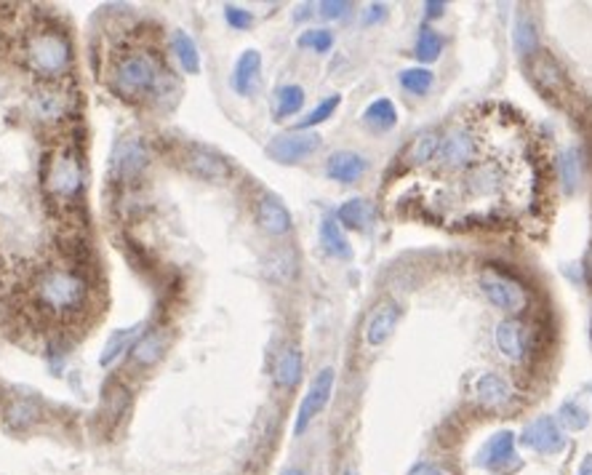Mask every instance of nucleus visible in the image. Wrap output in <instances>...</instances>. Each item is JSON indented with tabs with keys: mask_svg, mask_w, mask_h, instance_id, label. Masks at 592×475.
Segmentation results:
<instances>
[{
	"mask_svg": "<svg viewBox=\"0 0 592 475\" xmlns=\"http://www.w3.org/2000/svg\"><path fill=\"white\" fill-rule=\"evenodd\" d=\"M110 88L123 102H160L179 91L163 59L145 48L120 54L110 70Z\"/></svg>",
	"mask_w": 592,
	"mask_h": 475,
	"instance_id": "obj_1",
	"label": "nucleus"
},
{
	"mask_svg": "<svg viewBox=\"0 0 592 475\" xmlns=\"http://www.w3.org/2000/svg\"><path fill=\"white\" fill-rule=\"evenodd\" d=\"M33 302L48 318L73 320L88 310L91 283L75 268H45L33 280Z\"/></svg>",
	"mask_w": 592,
	"mask_h": 475,
	"instance_id": "obj_2",
	"label": "nucleus"
},
{
	"mask_svg": "<svg viewBox=\"0 0 592 475\" xmlns=\"http://www.w3.org/2000/svg\"><path fill=\"white\" fill-rule=\"evenodd\" d=\"M22 62L43 83H59L75 62L73 40L59 27H35L22 40Z\"/></svg>",
	"mask_w": 592,
	"mask_h": 475,
	"instance_id": "obj_3",
	"label": "nucleus"
},
{
	"mask_svg": "<svg viewBox=\"0 0 592 475\" xmlns=\"http://www.w3.org/2000/svg\"><path fill=\"white\" fill-rule=\"evenodd\" d=\"M43 187L59 203H73L85 187V171L80 153L73 147H56L43 163Z\"/></svg>",
	"mask_w": 592,
	"mask_h": 475,
	"instance_id": "obj_4",
	"label": "nucleus"
},
{
	"mask_svg": "<svg viewBox=\"0 0 592 475\" xmlns=\"http://www.w3.org/2000/svg\"><path fill=\"white\" fill-rule=\"evenodd\" d=\"M75 107H78L75 94L67 91L62 83H43L30 94V99L25 105L30 120H35L43 128H56V126L67 123L73 118Z\"/></svg>",
	"mask_w": 592,
	"mask_h": 475,
	"instance_id": "obj_5",
	"label": "nucleus"
},
{
	"mask_svg": "<svg viewBox=\"0 0 592 475\" xmlns=\"http://www.w3.org/2000/svg\"><path fill=\"white\" fill-rule=\"evenodd\" d=\"M480 288H483L486 299H488L497 310H502V313H507V316L523 313L526 305H528V294H526L523 283H520L517 278L510 276V273H505V270L486 268L483 276H480Z\"/></svg>",
	"mask_w": 592,
	"mask_h": 475,
	"instance_id": "obj_6",
	"label": "nucleus"
},
{
	"mask_svg": "<svg viewBox=\"0 0 592 475\" xmlns=\"http://www.w3.org/2000/svg\"><path fill=\"white\" fill-rule=\"evenodd\" d=\"M475 465L494 475H513L520 470L523 460L517 454V438L510 430H502L491 436L477 451Z\"/></svg>",
	"mask_w": 592,
	"mask_h": 475,
	"instance_id": "obj_7",
	"label": "nucleus"
},
{
	"mask_svg": "<svg viewBox=\"0 0 592 475\" xmlns=\"http://www.w3.org/2000/svg\"><path fill=\"white\" fill-rule=\"evenodd\" d=\"M323 147V136L317 131H283L267 142V156L280 166H296L302 160L313 158Z\"/></svg>",
	"mask_w": 592,
	"mask_h": 475,
	"instance_id": "obj_8",
	"label": "nucleus"
},
{
	"mask_svg": "<svg viewBox=\"0 0 592 475\" xmlns=\"http://www.w3.org/2000/svg\"><path fill=\"white\" fill-rule=\"evenodd\" d=\"M334 382H336V371L334 366H326L316 374V379L310 382V390L305 393L299 411H296V422H294V436H305L307 428L316 422V417L328 406L331 393H334Z\"/></svg>",
	"mask_w": 592,
	"mask_h": 475,
	"instance_id": "obj_9",
	"label": "nucleus"
},
{
	"mask_svg": "<svg viewBox=\"0 0 592 475\" xmlns=\"http://www.w3.org/2000/svg\"><path fill=\"white\" fill-rule=\"evenodd\" d=\"M147 166H150V147L142 139H123L113 150L110 177L115 185H131L147 171Z\"/></svg>",
	"mask_w": 592,
	"mask_h": 475,
	"instance_id": "obj_10",
	"label": "nucleus"
},
{
	"mask_svg": "<svg viewBox=\"0 0 592 475\" xmlns=\"http://www.w3.org/2000/svg\"><path fill=\"white\" fill-rule=\"evenodd\" d=\"M520 446L545 454V457H555L566 449V433L560 430V425L555 422V417H537L531 419L523 430H520Z\"/></svg>",
	"mask_w": 592,
	"mask_h": 475,
	"instance_id": "obj_11",
	"label": "nucleus"
},
{
	"mask_svg": "<svg viewBox=\"0 0 592 475\" xmlns=\"http://www.w3.org/2000/svg\"><path fill=\"white\" fill-rule=\"evenodd\" d=\"M400 323V305L395 299H382L374 305V310L368 313L363 323V339L368 348H382L395 334Z\"/></svg>",
	"mask_w": 592,
	"mask_h": 475,
	"instance_id": "obj_12",
	"label": "nucleus"
},
{
	"mask_svg": "<svg viewBox=\"0 0 592 475\" xmlns=\"http://www.w3.org/2000/svg\"><path fill=\"white\" fill-rule=\"evenodd\" d=\"M473 396L486 411H505L515 403L513 385L502 374H480L473 382Z\"/></svg>",
	"mask_w": 592,
	"mask_h": 475,
	"instance_id": "obj_13",
	"label": "nucleus"
},
{
	"mask_svg": "<svg viewBox=\"0 0 592 475\" xmlns=\"http://www.w3.org/2000/svg\"><path fill=\"white\" fill-rule=\"evenodd\" d=\"M185 168H187L193 177L203 179V182H227L230 174H233V168H230L227 160L222 158L219 153L208 150V147H200V145L187 147V153H185Z\"/></svg>",
	"mask_w": 592,
	"mask_h": 475,
	"instance_id": "obj_14",
	"label": "nucleus"
},
{
	"mask_svg": "<svg viewBox=\"0 0 592 475\" xmlns=\"http://www.w3.org/2000/svg\"><path fill=\"white\" fill-rule=\"evenodd\" d=\"M256 222H259V227L267 233V236H286V233H291V225H294V219H291V211L286 208V203L273 196V193H265L262 198L256 200Z\"/></svg>",
	"mask_w": 592,
	"mask_h": 475,
	"instance_id": "obj_15",
	"label": "nucleus"
},
{
	"mask_svg": "<svg viewBox=\"0 0 592 475\" xmlns=\"http://www.w3.org/2000/svg\"><path fill=\"white\" fill-rule=\"evenodd\" d=\"M526 339H528V328H526V323H520L517 318H505V320L497 323L494 342H497L499 353L507 358V360L517 363V360L526 358V353H528Z\"/></svg>",
	"mask_w": 592,
	"mask_h": 475,
	"instance_id": "obj_16",
	"label": "nucleus"
},
{
	"mask_svg": "<svg viewBox=\"0 0 592 475\" xmlns=\"http://www.w3.org/2000/svg\"><path fill=\"white\" fill-rule=\"evenodd\" d=\"M366 171H368V160L363 158L360 153H353V150H336L326 160V177L339 182V185L360 182Z\"/></svg>",
	"mask_w": 592,
	"mask_h": 475,
	"instance_id": "obj_17",
	"label": "nucleus"
},
{
	"mask_svg": "<svg viewBox=\"0 0 592 475\" xmlns=\"http://www.w3.org/2000/svg\"><path fill=\"white\" fill-rule=\"evenodd\" d=\"M259 80H262V54L256 48H246L237 56L230 83L240 96H251L259 88Z\"/></svg>",
	"mask_w": 592,
	"mask_h": 475,
	"instance_id": "obj_18",
	"label": "nucleus"
},
{
	"mask_svg": "<svg viewBox=\"0 0 592 475\" xmlns=\"http://www.w3.org/2000/svg\"><path fill=\"white\" fill-rule=\"evenodd\" d=\"M40 419H43V409L33 398H14L3 409V425L11 433H27L30 428L38 425Z\"/></svg>",
	"mask_w": 592,
	"mask_h": 475,
	"instance_id": "obj_19",
	"label": "nucleus"
},
{
	"mask_svg": "<svg viewBox=\"0 0 592 475\" xmlns=\"http://www.w3.org/2000/svg\"><path fill=\"white\" fill-rule=\"evenodd\" d=\"M142 328H145V326L136 323V326H128V328H118V331H113V334L107 337L105 348H102L99 366H102V369H110V366H115V363L123 360L125 356H131L134 345H136L139 337H142Z\"/></svg>",
	"mask_w": 592,
	"mask_h": 475,
	"instance_id": "obj_20",
	"label": "nucleus"
},
{
	"mask_svg": "<svg viewBox=\"0 0 592 475\" xmlns=\"http://www.w3.org/2000/svg\"><path fill=\"white\" fill-rule=\"evenodd\" d=\"M531 78L537 80V86L545 94H557L566 86V76H563L560 65L555 62L547 51H537L531 56Z\"/></svg>",
	"mask_w": 592,
	"mask_h": 475,
	"instance_id": "obj_21",
	"label": "nucleus"
},
{
	"mask_svg": "<svg viewBox=\"0 0 592 475\" xmlns=\"http://www.w3.org/2000/svg\"><path fill=\"white\" fill-rule=\"evenodd\" d=\"M302 371H305L302 350L299 348H283L280 356L276 358V366H273V379H276L277 388H283V390L296 388L302 379Z\"/></svg>",
	"mask_w": 592,
	"mask_h": 475,
	"instance_id": "obj_22",
	"label": "nucleus"
},
{
	"mask_svg": "<svg viewBox=\"0 0 592 475\" xmlns=\"http://www.w3.org/2000/svg\"><path fill=\"white\" fill-rule=\"evenodd\" d=\"M166 348H168V337H166V331L153 328V331L142 334L139 342L134 345V350H131V363L139 366V369H150V366H156L160 358H163Z\"/></svg>",
	"mask_w": 592,
	"mask_h": 475,
	"instance_id": "obj_23",
	"label": "nucleus"
},
{
	"mask_svg": "<svg viewBox=\"0 0 592 475\" xmlns=\"http://www.w3.org/2000/svg\"><path fill=\"white\" fill-rule=\"evenodd\" d=\"M317 238H320V246L328 257H334V259H350L353 257V246L345 236L342 225L336 222V217H323Z\"/></svg>",
	"mask_w": 592,
	"mask_h": 475,
	"instance_id": "obj_24",
	"label": "nucleus"
},
{
	"mask_svg": "<svg viewBox=\"0 0 592 475\" xmlns=\"http://www.w3.org/2000/svg\"><path fill=\"white\" fill-rule=\"evenodd\" d=\"M305 88L299 83H283L273 91V118L288 120L302 113L305 107Z\"/></svg>",
	"mask_w": 592,
	"mask_h": 475,
	"instance_id": "obj_25",
	"label": "nucleus"
},
{
	"mask_svg": "<svg viewBox=\"0 0 592 475\" xmlns=\"http://www.w3.org/2000/svg\"><path fill=\"white\" fill-rule=\"evenodd\" d=\"M336 222L342 225V230H356L366 233L374 222V208L366 198H347L336 208Z\"/></svg>",
	"mask_w": 592,
	"mask_h": 475,
	"instance_id": "obj_26",
	"label": "nucleus"
},
{
	"mask_svg": "<svg viewBox=\"0 0 592 475\" xmlns=\"http://www.w3.org/2000/svg\"><path fill=\"white\" fill-rule=\"evenodd\" d=\"M437 145H440V134L435 128H427V131H419L403 150V160L406 166H427L433 163L435 156H437Z\"/></svg>",
	"mask_w": 592,
	"mask_h": 475,
	"instance_id": "obj_27",
	"label": "nucleus"
},
{
	"mask_svg": "<svg viewBox=\"0 0 592 475\" xmlns=\"http://www.w3.org/2000/svg\"><path fill=\"white\" fill-rule=\"evenodd\" d=\"M363 126L374 134H387L397 126V107H395L393 99L382 96V99H374L366 110H363Z\"/></svg>",
	"mask_w": 592,
	"mask_h": 475,
	"instance_id": "obj_28",
	"label": "nucleus"
},
{
	"mask_svg": "<svg viewBox=\"0 0 592 475\" xmlns=\"http://www.w3.org/2000/svg\"><path fill=\"white\" fill-rule=\"evenodd\" d=\"M171 54L179 62V67L187 76H197L200 73V51H197L196 40L190 38L185 30H174L171 33Z\"/></svg>",
	"mask_w": 592,
	"mask_h": 475,
	"instance_id": "obj_29",
	"label": "nucleus"
},
{
	"mask_svg": "<svg viewBox=\"0 0 592 475\" xmlns=\"http://www.w3.org/2000/svg\"><path fill=\"white\" fill-rule=\"evenodd\" d=\"M513 43L515 51H517L520 56H526V59H531V56L537 54V48H539V35H537V27H534V22H531L528 14H517V16H515Z\"/></svg>",
	"mask_w": 592,
	"mask_h": 475,
	"instance_id": "obj_30",
	"label": "nucleus"
},
{
	"mask_svg": "<svg viewBox=\"0 0 592 475\" xmlns=\"http://www.w3.org/2000/svg\"><path fill=\"white\" fill-rule=\"evenodd\" d=\"M440 54H443V35L430 25H422L419 33H416V43H414V56L419 62L430 65Z\"/></svg>",
	"mask_w": 592,
	"mask_h": 475,
	"instance_id": "obj_31",
	"label": "nucleus"
},
{
	"mask_svg": "<svg viewBox=\"0 0 592 475\" xmlns=\"http://www.w3.org/2000/svg\"><path fill=\"white\" fill-rule=\"evenodd\" d=\"M555 422L560 425L563 433H566V430L579 433V430H585V428L590 425V414H587V409H585L582 403H577V400H566V403L560 406Z\"/></svg>",
	"mask_w": 592,
	"mask_h": 475,
	"instance_id": "obj_32",
	"label": "nucleus"
},
{
	"mask_svg": "<svg viewBox=\"0 0 592 475\" xmlns=\"http://www.w3.org/2000/svg\"><path fill=\"white\" fill-rule=\"evenodd\" d=\"M433 83V70H427V67H408V70L400 73V86H403V91H408L411 96H425V94H430Z\"/></svg>",
	"mask_w": 592,
	"mask_h": 475,
	"instance_id": "obj_33",
	"label": "nucleus"
},
{
	"mask_svg": "<svg viewBox=\"0 0 592 475\" xmlns=\"http://www.w3.org/2000/svg\"><path fill=\"white\" fill-rule=\"evenodd\" d=\"M339 105H342V96L339 94H331L328 99H323L317 107H313L305 118L296 123V128L299 131H313L316 126H320V123H326V120L331 118L336 110H339Z\"/></svg>",
	"mask_w": 592,
	"mask_h": 475,
	"instance_id": "obj_34",
	"label": "nucleus"
},
{
	"mask_svg": "<svg viewBox=\"0 0 592 475\" xmlns=\"http://www.w3.org/2000/svg\"><path fill=\"white\" fill-rule=\"evenodd\" d=\"M560 177H563V185L568 193L577 190L579 179H582V158H579V150H566L563 158H560Z\"/></svg>",
	"mask_w": 592,
	"mask_h": 475,
	"instance_id": "obj_35",
	"label": "nucleus"
},
{
	"mask_svg": "<svg viewBox=\"0 0 592 475\" xmlns=\"http://www.w3.org/2000/svg\"><path fill=\"white\" fill-rule=\"evenodd\" d=\"M296 45H299V48H310V51H316V54H326V51H331V45H334V33L326 30V27L305 30V33L296 38Z\"/></svg>",
	"mask_w": 592,
	"mask_h": 475,
	"instance_id": "obj_36",
	"label": "nucleus"
},
{
	"mask_svg": "<svg viewBox=\"0 0 592 475\" xmlns=\"http://www.w3.org/2000/svg\"><path fill=\"white\" fill-rule=\"evenodd\" d=\"M225 22H227L233 30H248V27L254 25V14H251L248 8H243V5L227 3V5H225Z\"/></svg>",
	"mask_w": 592,
	"mask_h": 475,
	"instance_id": "obj_37",
	"label": "nucleus"
},
{
	"mask_svg": "<svg viewBox=\"0 0 592 475\" xmlns=\"http://www.w3.org/2000/svg\"><path fill=\"white\" fill-rule=\"evenodd\" d=\"M317 14L323 16V19H328V22H339V19H345L350 11H353V3H345V0H323V3H317Z\"/></svg>",
	"mask_w": 592,
	"mask_h": 475,
	"instance_id": "obj_38",
	"label": "nucleus"
},
{
	"mask_svg": "<svg viewBox=\"0 0 592 475\" xmlns=\"http://www.w3.org/2000/svg\"><path fill=\"white\" fill-rule=\"evenodd\" d=\"M406 475H454L443 462H437V460H419V462H414L411 468H408V473Z\"/></svg>",
	"mask_w": 592,
	"mask_h": 475,
	"instance_id": "obj_39",
	"label": "nucleus"
},
{
	"mask_svg": "<svg viewBox=\"0 0 592 475\" xmlns=\"http://www.w3.org/2000/svg\"><path fill=\"white\" fill-rule=\"evenodd\" d=\"M382 19H387V5H385V3H371V5L366 8V14H363V25H366V27H371V25H376V22H382Z\"/></svg>",
	"mask_w": 592,
	"mask_h": 475,
	"instance_id": "obj_40",
	"label": "nucleus"
},
{
	"mask_svg": "<svg viewBox=\"0 0 592 475\" xmlns=\"http://www.w3.org/2000/svg\"><path fill=\"white\" fill-rule=\"evenodd\" d=\"M45 358H48V366H51L54 371H59V369L65 366V358H67V353H62V348H56V345H48V353H45Z\"/></svg>",
	"mask_w": 592,
	"mask_h": 475,
	"instance_id": "obj_41",
	"label": "nucleus"
},
{
	"mask_svg": "<svg viewBox=\"0 0 592 475\" xmlns=\"http://www.w3.org/2000/svg\"><path fill=\"white\" fill-rule=\"evenodd\" d=\"M425 8H427V16L435 19V16H443V8H446V3H425Z\"/></svg>",
	"mask_w": 592,
	"mask_h": 475,
	"instance_id": "obj_42",
	"label": "nucleus"
},
{
	"mask_svg": "<svg viewBox=\"0 0 592 475\" xmlns=\"http://www.w3.org/2000/svg\"><path fill=\"white\" fill-rule=\"evenodd\" d=\"M280 475H310V473H307V468H302V465H291V468H286Z\"/></svg>",
	"mask_w": 592,
	"mask_h": 475,
	"instance_id": "obj_43",
	"label": "nucleus"
},
{
	"mask_svg": "<svg viewBox=\"0 0 592 475\" xmlns=\"http://www.w3.org/2000/svg\"><path fill=\"white\" fill-rule=\"evenodd\" d=\"M577 475H592V454L590 457H585V462L579 465V473Z\"/></svg>",
	"mask_w": 592,
	"mask_h": 475,
	"instance_id": "obj_44",
	"label": "nucleus"
},
{
	"mask_svg": "<svg viewBox=\"0 0 592 475\" xmlns=\"http://www.w3.org/2000/svg\"><path fill=\"white\" fill-rule=\"evenodd\" d=\"M339 475H360V470H357L356 462H347V465L342 468V473H339Z\"/></svg>",
	"mask_w": 592,
	"mask_h": 475,
	"instance_id": "obj_45",
	"label": "nucleus"
}]
</instances>
